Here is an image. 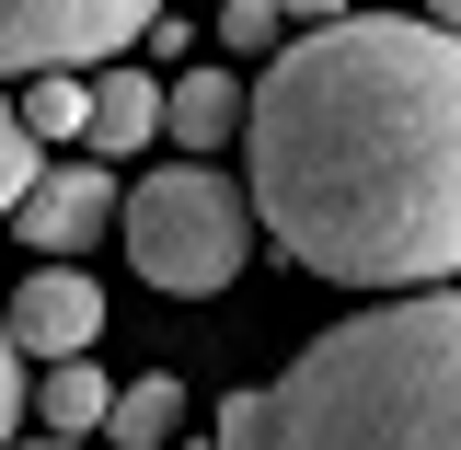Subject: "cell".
<instances>
[{
  "mask_svg": "<svg viewBox=\"0 0 461 450\" xmlns=\"http://www.w3.org/2000/svg\"><path fill=\"white\" fill-rule=\"evenodd\" d=\"M242 185L288 266L335 289L461 278V23L335 12L266 47Z\"/></svg>",
  "mask_w": 461,
  "mask_h": 450,
  "instance_id": "cell-1",
  "label": "cell"
},
{
  "mask_svg": "<svg viewBox=\"0 0 461 450\" xmlns=\"http://www.w3.org/2000/svg\"><path fill=\"white\" fill-rule=\"evenodd\" d=\"M266 450H461V278L312 335L266 381Z\"/></svg>",
  "mask_w": 461,
  "mask_h": 450,
  "instance_id": "cell-2",
  "label": "cell"
},
{
  "mask_svg": "<svg viewBox=\"0 0 461 450\" xmlns=\"http://www.w3.org/2000/svg\"><path fill=\"white\" fill-rule=\"evenodd\" d=\"M115 231H127V266L162 289V300H208L254 266V185H230L220 151H185V162L139 173V197H115Z\"/></svg>",
  "mask_w": 461,
  "mask_h": 450,
  "instance_id": "cell-3",
  "label": "cell"
},
{
  "mask_svg": "<svg viewBox=\"0 0 461 450\" xmlns=\"http://www.w3.org/2000/svg\"><path fill=\"white\" fill-rule=\"evenodd\" d=\"M162 0H0V81L23 69H104L150 35Z\"/></svg>",
  "mask_w": 461,
  "mask_h": 450,
  "instance_id": "cell-4",
  "label": "cell"
},
{
  "mask_svg": "<svg viewBox=\"0 0 461 450\" xmlns=\"http://www.w3.org/2000/svg\"><path fill=\"white\" fill-rule=\"evenodd\" d=\"M12 231H23V254H93V243L115 231V162H104V151H69V162H47L35 185H23Z\"/></svg>",
  "mask_w": 461,
  "mask_h": 450,
  "instance_id": "cell-5",
  "label": "cell"
},
{
  "mask_svg": "<svg viewBox=\"0 0 461 450\" xmlns=\"http://www.w3.org/2000/svg\"><path fill=\"white\" fill-rule=\"evenodd\" d=\"M0 324H12V346H23V358H69V346L104 335V289L81 278L69 254H35V266H23V289L0 300Z\"/></svg>",
  "mask_w": 461,
  "mask_h": 450,
  "instance_id": "cell-6",
  "label": "cell"
},
{
  "mask_svg": "<svg viewBox=\"0 0 461 450\" xmlns=\"http://www.w3.org/2000/svg\"><path fill=\"white\" fill-rule=\"evenodd\" d=\"M150 139H162V81H150V69H127V58H104V69H93V115H81V151L139 162Z\"/></svg>",
  "mask_w": 461,
  "mask_h": 450,
  "instance_id": "cell-7",
  "label": "cell"
},
{
  "mask_svg": "<svg viewBox=\"0 0 461 450\" xmlns=\"http://www.w3.org/2000/svg\"><path fill=\"white\" fill-rule=\"evenodd\" d=\"M242 105H254V81L185 69V81H162V139L173 151H230V139H242Z\"/></svg>",
  "mask_w": 461,
  "mask_h": 450,
  "instance_id": "cell-8",
  "label": "cell"
},
{
  "mask_svg": "<svg viewBox=\"0 0 461 450\" xmlns=\"http://www.w3.org/2000/svg\"><path fill=\"white\" fill-rule=\"evenodd\" d=\"M93 439H104V450H173V439H185V381H162V370H150V381H127V393L104 404V427H93Z\"/></svg>",
  "mask_w": 461,
  "mask_h": 450,
  "instance_id": "cell-9",
  "label": "cell"
},
{
  "mask_svg": "<svg viewBox=\"0 0 461 450\" xmlns=\"http://www.w3.org/2000/svg\"><path fill=\"white\" fill-rule=\"evenodd\" d=\"M23 404H35L47 427H69V439H93V427H104V404H115V381L93 370V346H69V358H47V381H35Z\"/></svg>",
  "mask_w": 461,
  "mask_h": 450,
  "instance_id": "cell-10",
  "label": "cell"
},
{
  "mask_svg": "<svg viewBox=\"0 0 461 450\" xmlns=\"http://www.w3.org/2000/svg\"><path fill=\"white\" fill-rule=\"evenodd\" d=\"M12 105H23V127H35V139H81V115H93V81H81V69H23V93H12Z\"/></svg>",
  "mask_w": 461,
  "mask_h": 450,
  "instance_id": "cell-11",
  "label": "cell"
},
{
  "mask_svg": "<svg viewBox=\"0 0 461 450\" xmlns=\"http://www.w3.org/2000/svg\"><path fill=\"white\" fill-rule=\"evenodd\" d=\"M35 173H47V139H35V127H23V105L0 93V220L23 208V185H35Z\"/></svg>",
  "mask_w": 461,
  "mask_h": 450,
  "instance_id": "cell-12",
  "label": "cell"
},
{
  "mask_svg": "<svg viewBox=\"0 0 461 450\" xmlns=\"http://www.w3.org/2000/svg\"><path fill=\"white\" fill-rule=\"evenodd\" d=\"M288 35V0H220V47L230 58H266Z\"/></svg>",
  "mask_w": 461,
  "mask_h": 450,
  "instance_id": "cell-13",
  "label": "cell"
},
{
  "mask_svg": "<svg viewBox=\"0 0 461 450\" xmlns=\"http://www.w3.org/2000/svg\"><path fill=\"white\" fill-rule=\"evenodd\" d=\"M23 393H35V381H23V346H12V324H0V450L23 439V416H35Z\"/></svg>",
  "mask_w": 461,
  "mask_h": 450,
  "instance_id": "cell-14",
  "label": "cell"
},
{
  "mask_svg": "<svg viewBox=\"0 0 461 450\" xmlns=\"http://www.w3.org/2000/svg\"><path fill=\"white\" fill-rule=\"evenodd\" d=\"M220 450H266V393H220Z\"/></svg>",
  "mask_w": 461,
  "mask_h": 450,
  "instance_id": "cell-15",
  "label": "cell"
},
{
  "mask_svg": "<svg viewBox=\"0 0 461 450\" xmlns=\"http://www.w3.org/2000/svg\"><path fill=\"white\" fill-rule=\"evenodd\" d=\"M335 12H357V0H288V23H335Z\"/></svg>",
  "mask_w": 461,
  "mask_h": 450,
  "instance_id": "cell-16",
  "label": "cell"
},
{
  "mask_svg": "<svg viewBox=\"0 0 461 450\" xmlns=\"http://www.w3.org/2000/svg\"><path fill=\"white\" fill-rule=\"evenodd\" d=\"M12 450H93V439H69V427H47V439H12Z\"/></svg>",
  "mask_w": 461,
  "mask_h": 450,
  "instance_id": "cell-17",
  "label": "cell"
},
{
  "mask_svg": "<svg viewBox=\"0 0 461 450\" xmlns=\"http://www.w3.org/2000/svg\"><path fill=\"white\" fill-rule=\"evenodd\" d=\"M415 12H427V23H461V0H415Z\"/></svg>",
  "mask_w": 461,
  "mask_h": 450,
  "instance_id": "cell-18",
  "label": "cell"
},
{
  "mask_svg": "<svg viewBox=\"0 0 461 450\" xmlns=\"http://www.w3.org/2000/svg\"><path fill=\"white\" fill-rule=\"evenodd\" d=\"M173 450H185V439H173Z\"/></svg>",
  "mask_w": 461,
  "mask_h": 450,
  "instance_id": "cell-19",
  "label": "cell"
}]
</instances>
